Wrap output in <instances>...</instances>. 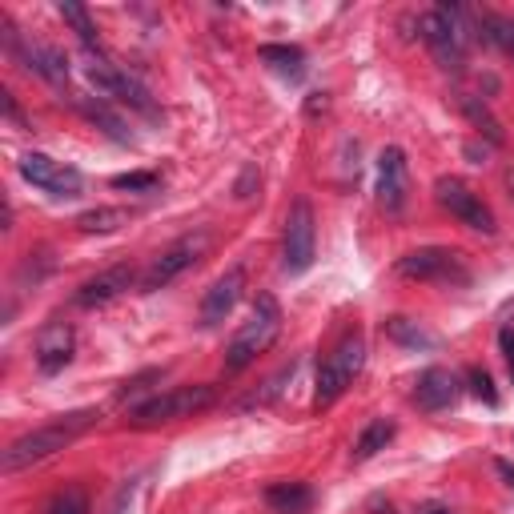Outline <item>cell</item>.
Returning a JSON list of instances; mask_svg holds the SVG:
<instances>
[{
    "label": "cell",
    "instance_id": "obj_1",
    "mask_svg": "<svg viewBox=\"0 0 514 514\" xmlns=\"http://www.w3.org/2000/svg\"><path fill=\"white\" fill-rule=\"evenodd\" d=\"M97 418H101V410H73V414H61V418H53V422H45V426L21 434V438L9 442V450H5V474L29 470V466H37V462L61 454V450H65L73 438H81Z\"/></svg>",
    "mask_w": 514,
    "mask_h": 514
},
{
    "label": "cell",
    "instance_id": "obj_2",
    "mask_svg": "<svg viewBox=\"0 0 514 514\" xmlns=\"http://www.w3.org/2000/svg\"><path fill=\"white\" fill-rule=\"evenodd\" d=\"M278 338H282V306L274 294H257L249 322L225 346V378H237L245 366H253L257 354H266Z\"/></svg>",
    "mask_w": 514,
    "mask_h": 514
},
{
    "label": "cell",
    "instance_id": "obj_3",
    "mask_svg": "<svg viewBox=\"0 0 514 514\" xmlns=\"http://www.w3.org/2000/svg\"><path fill=\"white\" fill-rule=\"evenodd\" d=\"M362 362H366V338H362L358 330H346V334L338 338V346H334V350L322 358V366H318V382H314V410L334 406V402L354 386V378H358Z\"/></svg>",
    "mask_w": 514,
    "mask_h": 514
},
{
    "label": "cell",
    "instance_id": "obj_4",
    "mask_svg": "<svg viewBox=\"0 0 514 514\" xmlns=\"http://www.w3.org/2000/svg\"><path fill=\"white\" fill-rule=\"evenodd\" d=\"M217 402V386H177V390H165L141 406L129 410V426L133 430H153L161 422H177V418H193L201 410H209Z\"/></svg>",
    "mask_w": 514,
    "mask_h": 514
},
{
    "label": "cell",
    "instance_id": "obj_5",
    "mask_svg": "<svg viewBox=\"0 0 514 514\" xmlns=\"http://www.w3.org/2000/svg\"><path fill=\"white\" fill-rule=\"evenodd\" d=\"M402 278L410 282H438V286H470V270L462 262L458 249H446V245H422V249H410L398 257L394 266Z\"/></svg>",
    "mask_w": 514,
    "mask_h": 514
},
{
    "label": "cell",
    "instance_id": "obj_6",
    "mask_svg": "<svg viewBox=\"0 0 514 514\" xmlns=\"http://www.w3.org/2000/svg\"><path fill=\"white\" fill-rule=\"evenodd\" d=\"M209 245H213V233L209 229H193V233H185V237H177L173 245H165L153 262H149V270H145V278H141V290H165L173 278H181L185 270H193L201 257L209 253Z\"/></svg>",
    "mask_w": 514,
    "mask_h": 514
},
{
    "label": "cell",
    "instance_id": "obj_7",
    "mask_svg": "<svg viewBox=\"0 0 514 514\" xmlns=\"http://www.w3.org/2000/svg\"><path fill=\"white\" fill-rule=\"evenodd\" d=\"M314 249H318V221L310 197H298L286 213V233H282V270L290 278L306 274L314 266Z\"/></svg>",
    "mask_w": 514,
    "mask_h": 514
},
{
    "label": "cell",
    "instance_id": "obj_8",
    "mask_svg": "<svg viewBox=\"0 0 514 514\" xmlns=\"http://www.w3.org/2000/svg\"><path fill=\"white\" fill-rule=\"evenodd\" d=\"M85 73H89V81H93V85H97L105 97H117L121 105L137 109V113H141V117H149V121H157V117H161V109H157V101L149 97V89H145L137 77H129L125 69H117L113 61H105V57L89 53Z\"/></svg>",
    "mask_w": 514,
    "mask_h": 514
},
{
    "label": "cell",
    "instance_id": "obj_9",
    "mask_svg": "<svg viewBox=\"0 0 514 514\" xmlns=\"http://www.w3.org/2000/svg\"><path fill=\"white\" fill-rule=\"evenodd\" d=\"M434 197H438V205H442L450 217H458V221H462V225H470L474 233H486V237H494V233H498L490 205H486V201H482L466 181H458V177H442V181L434 185Z\"/></svg>",
    "mask_w": 514,
    "mask_h": 514
},
{
    "label": "cell",
    "instance_id": "obj_10",
    "mask_svg": "<svg viewBox=\"0 0 514 514\" xmlns=\"http://www.w3.org/2000/svg\"><path fill=\"white\" fill-rule=\"evenodd\" d=\"M17 169H21V177H25L33 189H41V193H49V197H77L81 185H85V177H81L73 165L57 161V157H49V153H25Z\"/></svg>",
    "mask_w": 514,
    "mask_h": 514
},
{
    "label": "cell",
    "instance_id": "obj_11",
    "mask_svg": "<svg viewBox=\"0 0 514 514\" xmlns=\"http://www.w3.org/2000/svg\"><path fill=\"white\" fill-rule=\"evenodd\" d=\"M410 197V169H406V153L398 145H386L378 153V205L386 213H402Z\"/></svg>",
    "mask_w": 514,
    "mask_h": 514
},
{
    "label": "cell",
    "instance_id": "obj_12",
    "mask_svg": "<svg viewBox=\"0 0 514 514\" xmlns=\"http://www.w3.org/2000/svg\"><path fill=\"white\" fill-rule=\"evenodd\" d=\"M73 350H77V334H73V326L69 322H45L41 326V334H37V342H33V358H37V370L45 374V378H53V374H61L69 362H73Z\"/></svg>",
    "mask_w": 514,
    "mask_h": 514
},
{
    "label": "cell",
    "instance_id": "obj_13",
    "mask_svg": "<svg viewBox=\"0 0 514 514\" xmlns=\"http://www.w3.org/2000/svg\"><path fill=\"white\" fill-rule=\"evenodd\" d=\"M133 282H137V270H133V266H125V262H121V266H109V270L93 274L89 282H81L77 294H73V302H77L81 310H101V306L117 302L121 294H129Z\"/></svg>",
    "mask_w": 514,
    "mask_h": 514
},
{
    "label": "cell",
    "instance_id": "obj_14",
    "mask_svg": "<svg viewBox=\"0 0 514 514\" xmlns=\"http://www.w3.org/2000/svg\"><path fill=\"white\" fill-rule=\"evenodd\" d=\"M462 398V378L446 366H430L418 374L414 382V402L426 410V414H438V410H450L454 402Z\"/></svg>",
    "mask_w": 514,
    "mask_h": 514
},
{
    "label": "cell",
    "instance_id": "obj_15",
    "mask_svg": "<svg viewBox=\"0 0 514 514\" xmlns=\"http://www.w3.org/2000/svg\"><path fill=\"white\" fill-rule=\"evenodd\" d=\"M241 290H245V270L241 266H233V270H225L209 290H205V298H201V326H221L229 314H233V306L241 302Z\"/></svg>",
    "mask_w": 514,
    "mask_h": 514
},
{
    "label": "cell",
    "instance_id": "obj_16",
    "mask_svg": "<svg viewBox=\"0 0 514 514\" xmlns=\"http://www.w3.org/2000/svg\"><path fill=\"white\" fill-rule=\"evenodd\" d=\"M266 506L274 514H310L314 510V490L306 482H270L266 486Z\"/></svg>",
    "mask_w": 514,
    "mask_h": 514
},
{
    "label": "cell",
    "instance_id": "obj_17",
    "mask_svg": "<svg viewBox=\"0 0 514 514\" xmlns=\"http://www.w3.org/2000/svg\"><path fill=\"white\" fill-rule=\"evenodd\" d=\"M77 109H81V113H85V117H89L105 137H113L117 145H133V133H129L125 117H121V113H113L101 97H81V101H77Z\"/></svg>",
    "mask_w": 514,
    "mask_h": 514
},
{
    "label": "cell",
    "instance_id": "obj_18",
    "mask_svg": "<svg viewBox=\"0 0 514 514\" xmlns=\"http://www.w3.org/2000/svg\"><path fill=\"white\" fill-rule=\"evenodd\" d=\"M454 101H458V109L466 113V121H470V125H474V129H478V133H482L490 145H506L502 121H498V117H494V113H490V109H486V105H482L474 93H454Z\"/></svg>",
    "mask_w": 514,
    "mask_h": 514
},
{
    "label": "cell",
    "instance_id": "obj_19",
    "mask_svg": "<svg viewBox=\"0 0 514 514\" xmlns=\"http://www.w3.org/2000/svg\"><path fill=\"white\" fill-rule=\"evenodd\" d=\"M257 57H262V65H270L274 73H282L290 81L306 77V53L298 45H262V49H257Z\"/></svg>",
    "mask_w": 514,
    "mask_h": 514
},
{
    "label": "cell",
    "instance_id": "obj_20",
    "mask_svg": "<svg viewBox=\"0 0 514 514\" xmlns=\"http://www.w3.org/2000/svg\"><path fill=\"white\" fill-rule=\"evenodd\" d=\"M382 334H386L394 346H402V350H434V334H426L418 322H410V318H402V314L386 318V322H382Z\"/></svg>",
    "mask_w": 514,
    "mask_h": 514
},
{
    "label": "cell",
    "instance_id": "obj_21",
    "mask_svg": "<svg viewBox=\"0 0 514 514\" xmlns=\"http://www.w3.org/2000/svg\"><path fill=\"white\" fill-rule=\"evenodd\" d=\"M129 217H133V209H121V205H97V209H85L73 225H77L81 233H113V229L129 225Z\"/></svg>",
    "mask_w": 514,
    "mask_h": 514
},
{
    "label": "cell",
    "instance_id": "obj_22",
    "mask_svg": "<svg viewBox=\"0 0 514 514\" xmlns=\"http://www.w3.org/2000/svg\"><path fill=\"white\" fill-rule=\"evenodd\" d=\"M294 370H298V362L290 358V366H282L274 378H266L262 386H257L253 394H245L241 402H237V410H262V406H270V402H278L282 398V390H286V382L294 378Z\"/></svg>",
    "mask_w": 514,
    "mask_h": 514
},
{
    "label": "cell",
    "instance_id": "obj_23",
    "mask_svg": "<svg viewBox=\"0 0 514 514\" xmlns=\"http://www.w3.org/2000/svg\"><path fill=\"white\" fill-rule=\"evenodd\" d=\"M398 434V426L390 422V418H374V422H366V430L358 434V442H354V458L358 462H366V458H374L378 450H386L390 446V438Z\"/></svg>",
    "mask_w": 514,
    "mask_h": 514
},
{
    "label": "cell",
    "instance_id": "obj_24",
    "mask_svg": "<svg viewBox=\"0 0 514 514\" xmlns=\"http://www.w3.org/2000/svg\"><path fill=\"white\" fill-rule=\"evenodd\" d=\"M61 21L77 33V41H81L89 53L97 49V25H93V17H89L85 5H77V0H61Z\"/></svg>",
    "mask_w": 514,
    "mask_h": 514
},
{
    "label": "cell",
    "instance_id": "obj_25",
    "mask_svg": "<svg viewBox=\"0 0 514 514\" xmlns=\"http://www.w3.org/2000/svg\"><path fill=\"white\" fill-rule=\"evenodd\" d=\"M482 41L502 49L506 57H514V17L502 13H482Z\"/></svg>",
    "mask_w": 514,
    "mask_h": 514
},
{
    "label": "cell",
    "instance_id": "obj_26",
    "mask_svg": "<svg viewBox=\"0 0 514 514\" xmlns=\"http://www.w3.org/2000/svg\"><path fill=\"white\" fill-rule=\"evenodd\" d=\"M49 514H89V494H85V486H65V490L49 502Z\"/></svg>",
    "mask_w": 514,
    "mask_h": 514
},
{
    "label": "cell",
    "instance_id": "obj_27",
    "mask_svg": "<svg viewBox=\"0 0 514 514\" xmlns=\"http://www.w3.org/2000/svg\"><path fill=\"white\" fill-rule=\"evenodd\" d=\"M109 185H113V189H129V193H149V189L161 185V173H153V169H133V173H117Z\"/></svg>",
    "mask_w": 514,
    "mask_h": 514
},
{
    "label": "cell",
    "instance_id": "obj_28",
    "mask_svg": "<svg viewBox=\"0 0 514 514\" xmlns=\"http://www.w3.org/2000/svg\"><path fill=\"white\" fill-rule=\"evenodd\" d=\"M466 386H470V394H474V398H482L486 406H498V390H494V378H490L482 366H470V370H466Z\"/></svg>",
    "mask_w": 514,
    "mask_h": 514
},
{
    "label": "cell",
    "instance_id": "obj_29",
    "mask_svg": "<svg viewBox=\"0 0 514 514\" xmlns=\"http://www.w3.org/2000/svg\"><path fill=\"white\" fill-rule=\"evenodd\" d=\"M257 181H262V173H257V165H245V169H241V177H237V185H233L237 201L253 197V185H257Z\"/></svg>",
    "mask_w": 514,
    "mask_h": 514
},
{
    "label": "cell",
    "instance_id": "obj_30",
    "mask_svg": "<svg viewBox=\"0 0 514 514\" xmlns=\"http://www.w3.org/2000/svg\"><path fill=\"white\" fill-rule=\"evenodd\" d=\"M157 378H161V370H145V374H137V378H129V382L121 386V394H117V398L125 402L129 394H141V390H145V382H157Z\"/></svg>",
    "mask_w": 514,
    "mask_h": 514
},
{
    "label": "cell",
    "instance_id": "obj_31",
    "mask_svg": "<svg viewBox=\"0 0 514 514\" xmlns=\"http://www.w3.org/2000/svg\"><path fill=\"white\" fill-rule=\"evenodd\" d=\"M366 514H398V506H394L386 494H370V502H366Z\"/></svg>",
    "mask_w": 514,
    "mask_h": 514
},
{
    "label": "cell",
    "instance_id": "obj_32",
    "mask_svg": "<svg viewBox=\"0 0 514 514\" xmlns=\"http://www.w3.org/2000/svg\"><path fill=\"white\" fill-rule=\"evenodd\" d=\"M498 346H502V358H506V366H510V378H514V330H510V326L498 334Z\"/></svg>",
    "mask_w": 514,
    "mask_h": 514
},
{
    "label": "cell",
    "instance_id": "obj_33",
    "mask_svg": "<svg viewBox=\"0 0 514 514\" xmlns=\"http://www.w3.org/2000/svg\"><path fill=\"white\" fill-rule=\"evenodd\" d=\"M5 113H9V121H17V125H25V113L17 109V101H13V93H5Z\"/></svg>",
    "mask_w": 514,
    "mask_h": 514
},
{
    "label": "cell",
    "instance_id": "obj_34",
    "mask_svg": "<svg viewBox=\"0 0 514 514\" xmlns=\"http://www.w3.org/2000/svg\"><path fill=\"white\" fill-rule=\"evenodd\" d=\"M494 470H498V474H502V478H506V486H510V490H514V466H510V462H506V458H498V462H494Z\"/></svg>",
    "mask_w": 514,
    "mask_h": 514
},
{
    "label": "cell",
    "instance_id": "obj_35",
    "mask_svg": "<svg viewBox=\"0 0 514 514\" xmlns=\"http://www.w3.org/2000/svg\"><path fill=\"white\" fill-rule=\"evenodd\" d=\"M422 514H454V510H450V506H442V502H426V506H422Z\"/></svg>",
    "mask_w": 514,
    "mask_h": 514
},
{
    "label": "cell",
    "instance_id": "obj_36",
    "mask_svg": "<svg viewBox=\"0 0 514 514\" xmlns=\"http://www.w3.org/2000/svg\"><path fill=\"white\" fill-rule=\"evenodd\" d=\"M502 181H506V193H510V201H514V165L506 169V177H502Z\"/></svg>",
    "mask_w": 514,
    "mask_h": 514
}]
</instances>
